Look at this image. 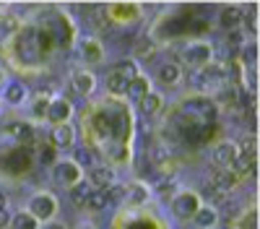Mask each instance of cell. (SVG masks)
Masks as SVG:
<instances>
[{
  "label": "cell",
  "instance_id": "6da1fadb",
  "mask_svg": "<svg viewBox=\"0 0 260 229\" xmlns=\"http://www.w3.org/2000/svg\"><path fill=\"white\" fill-rule=\"evenodd\" d=\"M55 211H57V201H55V195H50V193H37V195L29 201V214H31L37 221L52 219Z\"/></svg>",
  "mask_w": 260,
  "mask_h": 229
},
{
  "label": "cell",
  "instance_id": "7a4b0ae2",
  "mask_svg": "<svg viewBox=\"0 0 260 229\" xmlns=\"http://www.w3.org/2000/svg\"><path fill=\"white\" fill-rule=\"evenodd\" d=\"M172 208H175V214L180 216V219H192L195 216V211L201 208V195L198 193H190V190H185V193H177L175 198H172Z\"/></svg>",
  "mask_w": 260,
  "mask_h": 229
},
{
  "label": "cell",
  "instance_id": "3957f363",
  "mask_svg": "<svg viewBox=\"0 0 260 229\" xmlns=\"http://www.w3.org/2000/svg\"><path fill=\"white\" fill-rule=\"evenodd\" d=\"M52 180H55V182H60V185L73 187V185L81 180V167H78L76 161H71V159L57 161V164L52 167Z\"/></svg>",
  "mask_w": 260,
  "mask_h": 229
},
{
  "label": "cell",
  "instance_id": "277c9868",
  "mask_svg": "<svg viewBox=\"0 0 260 229\" xmlns=\"http://www.w3.org/2000/svg\"><path fill=\"white\" fill-rule=\"evenodd\" d=\"M211 57H213V50H211V45H206V42H195V45H190L185 50V62L192 66V68H206L211 62Z\"/></svg>",
  "mask_w": 260,
  "mask_h": 229
},
{
  "label": "cell",
  "instance_id": "5b68a950",
  "mask_svg": "<svg viewBox=\"0 0 260 229\" xmlns=\"http://www.w3.org/2000/svg\"><path fill=\"white\" fill-rule=\"evenodd\" d=\"M115 180H117V175H115L112 167H104V164H94V167H91V180H89V185H94L96 190L107 193L112 185H117Z\"/></svg>",
  "mask_w": 260,
  "mask_h": 229
},
{
  "label": "cell",
  "instance_id": "8992f818",
  "mask_svg": "<svg viewBox=\"0 0 260 229\" xmlns=\"http://www.w3.org/2000/svg\"><path fill=\"white\" fill-rule=\"evenodd\" d=\"M71 115H73V104H71L68 99H62V96H57V99H50L47 120H52L55 125H65V122L71 120Z\"/></svg>",
  "mask_w": 260,
  "mask_h": 229
},
{
  "label": "cell",
  "instance_id": "52a82bcc",
  "mask_svg": "<svg viewBox=\"0 0 260 229\" xmlns=\"http://www.w3.org/2000/svg\"><path fill=\"white\" fill-rule=\"evenodd\" d=\"M237 154H240V149H237L234 143L224 141L213 149V164L219 167V170H232V161L237 159Z\"/></svg>",
  "mask_w": 260,
  "mask_h": 229
},
{
  "label": "cell",
  "instance_id": "ba28073f",
  "mask_svg": "<svg viewBox=\"0 0 260 229\" xmlns=\"http://www.w3.org/2000/svg\"><path fill=\"white\" fill-rule=\"evenodd\" d=\"M76 143V128L71 122L65 125H55L52 130V149H71V146Z\"/></svg>",
  "mask_w": 260,
  "mask_h": 229
},
{
  "label": "cell",
  "instance_id": "9c48e42d",
  "mask_svg": "<svg viewBox=\"0 0 260 229\" xmlns=\"http://www.w3.org/2000/svg\"><path fill=\"white\" fill-rule=\"evenodd\" d=\"M73 89L81 94V96H89L94 89H96V78L91 71H76L73 73Z\"/></svg>",
  "mask_w": 260,
  "mask_h": 229
},
{
  "label": "cell",
  "instance_id": "30bf717a",
  "mask_svg": "<svg viewBox=\"0 0 260 229\" xmlns=\"http://www.w3.org/2000/svg\"><path fill=\"white\" fill-rule=\"evenodd\" d=\"M219 193H229V190H234L237 185H240V177H237L232 170H219L213 175V182H211Z\"/></svg>",
  "mask_w": 260,
  "mask_h": 229
},
{
  "label": "cell",
  "instance_id": "8fae6325",
  "mask_svg": "<svg viewBox=\"0 0 260 229\" xmlns=\"http://www.w3.org/2000/svg\"><path fill=\"white\" fill-rule=\"evenodd\" d=\"M192 224L198 229H213L219 224V214H216V208H211V206H201L192 216Z\"/></svg>",
  "mask_w": 260,
  "mask_h": 229
},
{
  "label": "cell",
  "instance_id": "7c38bea8",
  "mask_svg": "<svg viewBox=\"0 0 260 229\" xmlns=\"http://www.w3.org/2000/svg\"><path fill=\"white\" fill-rule=\"evenodd\" d=\"M26 96H29V89H26L21 81H11L8 86H6V91H3V99H6L8 104H13V107L24 104V102H26Z\"/></svg>",
  "mask_w": 260,
  "mask_h": 229
},
{
  "label": "cell",
  "instance_id": "4fadbf2b",
  "mask_svg": "<svg viewBox=\"0 0 260 229\" xmlns=\"http://www.w3.org/2000/svg\"><path fill=\"white\" fill-rule=\"evenodd\" d=\"M159 81L167 83V86H172V83H180L182 78V68H180V62H161L159 71H156Z\"/></svg>",
  "mask_w": 260,
  "mask_h": 229
},
{
  "label": "cell",
  "instance_id": "5bb4252c",
  "mask_svg": "<svg viewBox=\"0 0 260 229\" xmlns=\"http://www.w3.org/2000/svg\"><path fill=\"white\" fill-rule=\"evenodd\" d=\"M18 52L24 55L26 60H37V55H39V50H37V34H34L31 29L21 34V45H18Z\"/></svg>",
  "mask_w": 260,
  "mask_h": 229
},
{
  "label": "cell",
  "instance_id": "9a60e30c",
  "mask_svg": "<svg viewBox=\"0 0 260 229\" xmlns=\"http://www.w3.org/2000/svg\"><path fill=\"white\" fill-rule=\"evenodd\" d=\"M219 24H221V29H226V31H234L237 26L242 24V13H240V8H224L221 13H219Z\"/></svg>",
  "mask_w": 260,
  "mask_h": 229
},
{
  "label": "cell",
  "instance_id": "2e32d148",
  "mask_svg": "<svg viewBox=\"0 0 260 229\" xmlns=\"http://www.w3.org/2000/svg\"><path fill=\"white\" fill-rule=\"evenodd\" d=\"M151 91V83H148V78H143V76H138V78H133L127 83V89H125V94L133 99V102H138V99H143L146 94Z\"/></svg>",
  "mask_w": 260,
  "mask_h": 229
},
{
  "label": "cell",
  "instance_id": "e0dca14e",
  "mask_svg": "<svg viewBox=\"0 0 260 229\" xmlns=\"http://www.w3.org/2000/svg\"><path fill=\"white\" fill-rule=\"evenodd\" d=\"M159 107H161V94H156V91H148L143 99H138V110H141V115H154V112H159Z\"/></svg>",
  "mask_w": 260,
  "mask_h": 229
},
{
  "label": "cell",
  "instance_id": "ac0fdd59",
  "mask_svg": "<svg viewBox=\"0 0 260 229\" xmlns=\"http://www.w3.org/2000/svg\"><path fill=\"white\" fill-rule=\"evenodd\" d=\"M6 130H8L16 141H21V143H31V141H34V130H31V125H26V122H11Z\"/></svg>",
  "mask_w": 260,
  "mask_h": 229
},
{
  "label": "cell",
  "instance_id": "d6986e66",
  "mask_svg": "<svg viewBox=\"0 0 260 229\" xmlns=\"http://www.w3.org/2000/svg\"><path fill=\"white\" fill-rule=\"evenodd\" d=\"M81 52H83V57L89 62H99L102 60V45L96 39H83L81 42Z\"/></svg>",
  "mask_w": 260,
  "mask_h": 229
},
{
  "label": "cell",
  "instance_id": "ffe728a7",
  "mask_svg": "<svg viewBox=\"0 0 260 229\" xmlns=\"http://www.w3.org/2000/svg\"><path fill=\"white\" fill-rule=\"evenodd\" d=\"M154 52H156V45H154V39L151 37H141V39H136V45H133V55H138V57H154Z\"/></svg>",
  "mask_w": 260,
  "mask_h": 229
},
{
  "label": "cell",
  "instance_id": "44dd1931",
  "mask_svg": "<svg viewBox=\"0 0 260 229\" xmlns=\"http://www.w3.org/2000/svg\"><path fill=\"white\" fill-rule=\"evenodd\" d=\"M112 71H115V73H120L127 83L133 81V78H138V76H141V73H138V66H136V60H120Z\"/></svg>",
  "mask_w": 260,
  "mask_h": 229
},
{
  "label": "cell",
  "instance_id": "7402d4cb",
  "mask_svg": "<svg viewBox=\"0 0 260 229\" xmlns=\"http://www.w3.org/2000/svg\"><path fill=\"white\" fill-rule=\"evenodd\" d=\"M127 201L136 203V206L146 203V201H148V187H146L143 182H133V185L127 187Z\"/></svg>",
  "mask_w": 260,
  "mask_h": 229
},
{
  "label": "cell",
  "instance_id": "603a6c76",
  "mask_svg": "<svg viewBox=\"0 0 260 229\" xmlns=\"http://www.w3.org/2000/svg\"><path fill=\"white\" fill-rule=\"evenodd\" d=\"M94 190V187L89 185V180H78L73 187H71V198L76 203H86V198H89V193Z\"/></svg>",
  "mask_w": 260,
  "mask_h": 229
},
{
  "label": "cell",
  "instance_id": "cb8c5ba5",
  "mask_svg": "<svg viewBox=\"0 0 260 229\" xmlns=\"http://www.w3.org/2000/svg\"><path fill=\"white\" fill-rule=\"evenodd\" d=\"M107 206H110V201H107V193L102 190H91L89 198H86V208H91V211H104Z\"/></svg>",
  "mask_w": 260,
  "mask_h": 229
},
{
  "label": "cell",
  "instance_id": "d4e9b609",
  "mask_svg": "<svg viewBox=\"0 0 260 229\" xmlns=\"http://www.w3.org/2000/svg\"><path fill=\"white\" fill-rule=\"evenodd\" d=\"M11 226L13 229H39V221L29 211H24V214H18V216H11Z\"/></svg>",
  "mask_w": 260,
  "mask_h": 229
},
{
  "label": "cell",
  "instance_id": "484cf974",
  "mask_svg": "<svg viewBox=\"0 0 260 229\" xmlns=\"http://www.w3.org/2000/svg\"><path fill=\"white\" fill-rule=\"evenodd\" d=\"M18 31V21L13 16H6V13H0V39H8L11 34Z\"/></svg>",
  "mask_w": 260,
  "mask_h": 229
},
{
  "label": "cell",
  "instance_id": "4316f807",
  "mask_svg": "<svg viewBox=\"0 0 260 229\" xmlns=\"http://www.w3.org/2000/svg\"><path fill=\"white\" fill-rule=\"evenodd\" d=\"M107 89H110L112 94H125V89H127V81L120 76V73H110V76H107Z\"/></svg>",
  "mask_w": 260,
  "mask_h": 229
},
{
  "label": "cell",
  "instance_id": "83f0119b",
  "mask_svg": "<svg viewBox=\"0 0 260 229\" xmlns=\"http://www.w3.org/2000/svg\"><path fill=\"white\" fill-rule=\"evenodd\" d=\"M250 167H252V159H250V154H237V159L232 161V172L240 177V175H245V172H250Z\"/></svg>",
  "mask_w": 260,
  "mask_h": 229
},
{
  "label": "cell",
  "instance_id": "f1b7e54d",
  "mask_svg": "<svg viewBox=\"0 0 260 229\" xmlns=\"http://www.w3.org/2000/svg\"><path fill=\"white\" fill-rule=\"evenodd\" d=\"M125 198H127V187H122V185H112L110 190H107V201L110 203H120Z\"/></svg>",
  "mask_w": 260,
  "mask_h": 229
},
{
  "label": "cell",
  "instance_id": "f546056e",
  "mask_svg": "<svg viewBox=\"0 0 260 229\" xmlns=\"http://www.w3.org/2000/svg\"><path fill=\"white\" fill-rule=\"evenodd\" d=\"M76 164L81 167H89V170H91V167H94V154H91V149H83V146H81V149L76 151Z\"/></svg>",
  "mask_w": 260,
  "mask_h": 229
},
{
  "label": "cell",
  "instance_id": "4dcf8cb0",
  "mask_svg": "<svg viewBox=\"0 0 260 229\" xmlns=\"http://www.w3.org/2000/svg\"><path fill=\"white\" fill-rule=\"evenodd\" d=\"M47 110H50V99L47 96H39L37 104H34V115L37 117H47Z\"/></svg>",
  "mask_w": 260,
  "mask_h": 229
},
{
  "label": "cell",
  "instance_id": "1f68e13d",
  "mask_svg": "<svg viewBox=\"0 0 260 229\" xmlns=\"http://www.w3.org/2000/svg\"><path fill=\"white\" fill-rule=\"evenodd\" d=\"M242 60L247 62V66H250V62H252V66L257 62V45H255V42H252V45H247V47L242 50Z\"/></svg>",
  "mask_w": 260,
  "mask_h": 229
},
{
  "label": "cell",
  "instance_id": "d6a6232c",
  "mask_svg": "<svg viewBox=\"0 0 260 229\" xmlns=\"http://www.w3.org/2000/svg\"><path fill=\"white\" fill-rule=\"evenodd\" d=\"M115 11H117V13H115L117 18H136V11H138V8H136V6H115Z\"/></svg>",
  "mask_w": 260,
  "mask_h": 229
},
{
  "label": "cell",
  "instance_id": "836d02e7",
  "mask_svg": "<svg viewBox=\"0 0 260 229\" xmlns=\"http://www.w3.org/2000/svg\"><path fill=\"white\" fill-rule=\"evenodd\" d=\"M203 195L211 201V203H221V198H224V193H219V190H216V187L213 185H206V190H203Z\"/></svg>",
  "mask_w": 260,
  "mask_h": 229
},
{
  "label": "cell",
  "instance_id": "e575fe53",
  "mask_svg": "<svg viewBox=\"0 0 260 229\" xmlns=\"http://www.w3.org/2000/svg\"><path fill=\"white\" fill-rule=\"evenodd\" d=\"M39 161H42V164H50V167H55V149H52V146H47V149H42Z\"/></svg>",
  "mask_w": 260,
  "mask_h": 229
},
{
  "label": "cell",
  "instance_id": "d590c367",
  "mask_svg": "<svg viewBox=\"0 0 260 229\" xmlns=\"http://www.w3.org/2000/svg\"><path fill=\"white\" fill-rule=\"evenodd\" d=\"M226 42H229V47H242V45H245V39H242V34H240V31H232Z\"/></svg>",
  "mask_w": 260,
  "mask_h": 229
},
{
  "label": "cell",
  "instance_id": "8d00e7d4",
  "mask_svg": "<svg viewBox=\"0 0 260 229\" xmlns=\"http://www.w3.org/2000/svg\"><path fill=\"white\" fill-rule=\"evenodd\" d=\"M159 193H161V195L175 193V180H169V182H159Z\"/></svg>",
  "mask_w": 260,
  "mask_h": 229
},
{
  "label": "cell",
  "instance_id": "74e56055",
  "mask_svg": "<svg viewBox=\"0 0 260 229\" xmlns=\"http://www.w3.org/2000/svg\"><path fill=\"white\" fill-rule=\"evenodd\" d=\"M11 224V211L8 208H0V229H6Z\"/></svg>",
  "mask_w": 260,
  "mask_h": 229
},
{
  "label": "cell",
  "instance_id": "f35d334b",
  "mask_svg": "<svg viewBox=\"0 0 260 229\" xmlns=\"http://www.w3.org/2000/svg\"><path fill=\"white\" fill-rule=\"evenodd\" d=\"M151 156H154V161H164V149H161V146H154Z\"/></svg>",
  "mask_w": 260,
  "mask_h": 229
},
{
  "label": "cell",
  "instance_id": "ab89813d",
  "mask_svg": "<svg viewBox=\"0 0 260 229\" xmlns=\"http://www.w3.org/2000/svg\"><path fill=\"white\" fill-rule=\"evenodd\" d=\"M45 229H65V224H57V221H52V224H47Z\"/></svg>",
  "mask_w": 260,
  "mask_h": 229
},
{
  "label": "cell",
  "instance_id": "60d3db41",
  "mask_svg": "<svg viewBox=\"0 0 260 229\" xmlns=\"http://www.w3.org/2000/svg\"><path fill=\"white\" fill-rule=\"evenodd\" d=\"M6 203H8V198H6V193H0V208H6Z\"/></svg>",
  "mask_w": 260,
  "mask_h": 229
},
{
  "label": "cell",
  "instance_id": "b9f144b4",
  "mask_svg": "<svg viewBox=\"0 0 260 229\" xmlns=\"http://www.w3.org/2000/svg\"><path fill=\"white\" fill-rule=\"evenodd\" d=\"M3 76H6V73H3V71H0V83H3Z\"/></svg>",
  "mask_w": 260,
  "mask_h": 229
},
{
  "label": "cell",
  "instance_id": "7bdbcfd3",
  "mask_svg": "<svg viewBox=\"0 0 260 229\" xmlns=\"http://www.w3.org/2000/svg\"><path fill=\"white\" fill-rule=\"evenodd\" d=\"M86 229H91V226H86Z\"/></svg>",
  "mask_w": 260,
  "mask_h": 229
}]
</instances>
